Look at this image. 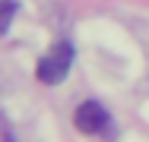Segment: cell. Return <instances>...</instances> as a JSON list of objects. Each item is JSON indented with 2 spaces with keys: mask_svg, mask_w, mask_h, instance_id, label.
<instances>
[{
  "mask_svg": "<svg viewBox=\"0 0 149 142\" xmlns=\"http://www.w3.org/2000/svg\"><path fill=\"white\" fill-rule=\"evenodd\" d=\"M73 54H76V48H73L70 41H57V44L51 48V54L38 60V70H35L38 79L45 85H60L67 79L70 66H73Z\"/></svg>",
  "mask_w": 149,
  "mask_h": 142,
  "instance_id": "obj_1",
  "label": "cell"
},
{
  "mask_svg": "<svg viewBox=\"0 0 149 142\" xmlns=\"http://www.w3.org/2000/svg\"><path fill=\"white\" fill-rule=\"evenodd\" d=\"M73 123H76V130H83V133H89V136H98V133H108L111 114L105 111L98 101H83V104L73 111Z\"/></svg>",
  "mask_w": 149,
  "mask_h": 142,
  "instance_id": "obj_2",
  "label": "cell"
},
{
  "mask_svg": "<svg viewBox=\"0 0 149 142\" xmlns=\"http://www.w3.org/2000/svg\"><path fill=\"white\" fill-rule=\"evenodd\" d=\"M13 16H16V3H13V0H3V6H0V32L10 28Z\"/></svg>",
  "mask_w": 149,
  "mask_h": 142,
  "instance_id": "obj_3",
  "label": "cell"
}]
</instances>
